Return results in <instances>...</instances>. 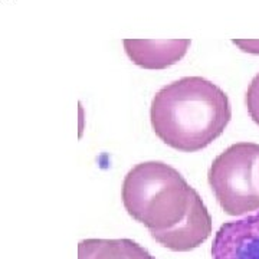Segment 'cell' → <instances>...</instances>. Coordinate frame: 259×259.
Here are the masks:
<instances>
[{
  "label": "cell",
  "mask_w": 259,
  "mask_h": 259,
  "mask_svg": "<svg viewBox=\"0 0 259 259\" xmlns=\"http://www.w3.org/2000/svg\"><path fill=\"white\" fill-rule=\"evenodd\" d=\"M232 118L229 97L202 76H185L160 88L150 108L156 136L168 147L196 153L210 146Z\"/></svg>",
  "instance_id": "7a4b0ae2"
},
{
  "label": "cell",
  "mask_w": 259,
  "mask_h": 259,
  "mask_svg": "<svg viewBox=\"0 0 259 259\" xmlns=\"http://www.w3.org/2000/svg\"><path fill=\"white\" fill-rule=\"evenodd\" d=\"M258 158L259 144L243 141L232 144L213 160L207 180L229 216L259 210V189L253 175Z\"/></svg>",
  "instance_id": "3957f363"
},
{
  "label": "cell",
  "mask_w": 259,
  "mask_h": 259,
  "mask_svg": "<svg viewBox=\"0 0 259 259\" xmlns=\"http://www.w3.org/2000/svg\"><path fill=\"white\" fill-rule=\"evenodd\" d=\"M245 102H246V108L252 121L259 125V74L255 75L253 79L250 81L246 97H245Z\"/></svg>",
  "instance_id": "52a82bcc"
},
{
  "label": "cell",
  "mask_w": 259,
  "mask_h": 259,
  "mask_svg": "<svg viewBox=\"0 0 259 259\" xmlns=\"http://www.w3.org/2000/svg\"><path fill=\"white\" fill-rule=\"evenodd\" d=\"M78 259H156L133 239H83Z\"/></svg>",
  "instance_id": "8992f818"
},
{
  "label": "cell",
  "mask_w": 259,
  "mask_h": 259,
  "mask_svg": "<svg viewBox=\"0 0 259 259\" xmlns=\"http://www.w3.org/2000/svg\"><path fill=\"white\" fill-rule=\"evenodd\" d=\"M124 49L130 61L144 69H166L186 55L190 39H124Z\"/></svg>",
  "instance_id": "5b68a950"
},
{
  "label": "cell",
  "mask_w": 259,
  "mask_h": 259,
  "mask_svg": "<svg viewBox=\"0 0 259 259\" xmlns=\"http://www.w3.org/2000/svg\"><path fill=\"white\" fill-rule=\"evenodd\" d=\"M212 259H259V210L223 223L214 235Z\"/></svg>",
  "instance_id": "277c9868"
},
{
  "label": "cell",
  "mask_w": 259,
  "mask_h": 259,
  "mask_svg": "<svg viewBox=\"0 0 259 259\" xmlns=\"http://www.w3.org/2000/svg\"><path fill=\"white\" fill-rule=\"evenodd\" d=\"M121 197L130 216L173 252L200 246L212 233V216L200 194L175 167L144 161L124 179Z\"/></svg>",
  "instance_id": "6da1fadb"
}]
</instances>
